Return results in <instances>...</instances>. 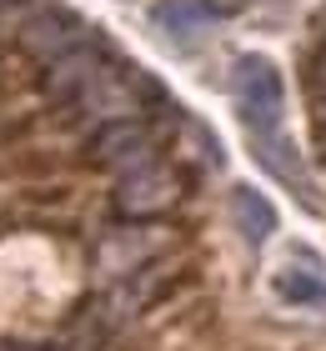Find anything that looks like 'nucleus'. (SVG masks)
Segmentation results:
<instances>
[{
	"label": "nucleus",
	"instance_id": "obj_1",
	"mask_svg": "<svg viewBox=\"0 0 326 351\" xmlns=\"http://www.w3.org/2000/svg\"><path fill=\"white\" fill-rule=\"evenodd\" d=\"M231 95H236L241 121H246L251 136L281 131L286 90H281V71H276L266 56H241L236 60V66H231Z\"/></svg>",
	"mask_w": 326,
	"mask_h": 351
},
{
	"label": "nucleus",
	"instance_id": "obj_2",
	"mask_svg": "<svg viewBox=\"0 0 326 351\" xmlns=\"http://www.w3.org/2000/svg\"><path fill=\"white\" fill-rule=\"evenodd\" d=\"M21 45H25L36 60L51 66V60H60V56H71V51L86 45V21L71 15V10H56V5H51V10H36V15L21 25Z\"/></svg>",
	"mask_w": 326,
	"mask_h": 351
},
{
	"label": "nucleus",
	"instance_id": "obj_3",
	"mask_svg": "<svg viewBox=\"0 0 326 351\" xmlns=\"http://www.w3.org/2000/svg\"><path fill=\"white\" fill-rule=\"evenodd\" d=\"M176 196H181V181H176V171L151 161V166L121 176L116 206H121V216H156V211H166Z\"/></svg>",
	"mask_w": 326,
	"mask_h": 351
},
{
	"label": "nucleus",
	"instance_id": "obj_4",
	"mask_svg": "<svg viewBox=\"0 0 326 351\" xmlns=\"http://www.w3.org/2000/svg\"><path fill=\"white\" fill-rule=\"evenodd\" d=\"M161 251L156 231H136V226H121V231H106L101 241H95V266L106 271V276H136V271L151 266V256Z\"/></svg>",
	"mask_w": 326,
	"mask_h": 351
},
{
	"label": "nucleus",
	"instance_id": "obj_5",
	"mask_svg": "<svg viewBox=\"0 0 326 351\" xmlns=\"http://www.w3.org/2000/svg\"><path fill=\"white\" fill-rule=\"evenodd\" d=\"M136 86H141V75L136 81H126V75H116V71H101L95 75V86L80 95V106H86V125L91 121H136V110H141V95H136Z\"/></svg>",
	"mask_w": 326,
	"mask_h": 351
},
{
	"label": "nucleus",
	"instance_id": "obj_6",
	"mask_svg": "<svg viewBox=\"0 0 326 351\" xmlns=\"http://www.w3.org/2000/svg\"><path fill=\"white\" fill-rule=\"evenodd\" d=\"M95 156L110 166V171H141V166H151V131H145L141 121H116V125H106L101 136H95Z\"/></svg>",
	"mask_w": 326,
	"mask_h": 351
},
{
	"label": "nucleus",
	"instance_id": "obj_7",
	"mask_svg": "<svg viewBox=\"0 0 326 351\" xmlns=\"http://www.w3.org/2000/svg\"><path fill=\"white\" fill-rule=\"evenodd\" d=\"M95 75H101V60H95V51H71V56H60V60H51L45 66V81H40V90H45V101H56V106H65V101H80L91 86H95Z\"/></svg>",
	"mask_w": 326,
	"mask_h": 351
},
{
	"label": "nucleus",
	"instance_id": "obj_8",
	"mask_svg": "<svg viewBox=\"0 0 326 351\" xmlns=\"http://www.w3.org/2000/svg\"><path fill=\"white\" fill-rule=\"evenodd\" d=\"M231 221H236V231L246 236V241H266V236L276 231V206L261 196V191L236 186L231 191Z\"/></svg>",
	"mask_w": 326,
	"mask_h": 351
},
{
	"label": "nucleus",
	"instance_id": "obj_9",
	"mask_svg": "<svg viewBox=\"0 0 326 351\" xmlns=\"http://www.w3.org/2000/svg\"><path fill=\"white\" fill-rule=\"evenodd\" d=\"M271 291L286 301V306H326V281L321 271H271Z\"/></svg>",
	"mask_w": 326,
	"mask_h": 351
},
{
	"label": "nucleus",
	"instance_id": "obj_10",
	"mask_svg": "<svg viewBox=\"0 0 326 351\" xmlns=\"http://www.w3.org/2000/svg\"><path fill=\"white\" fill-rule=\"evenodd\" d=\"M151 21L166 30L171 40H196L206 30V5L201 0H161L151 10Z\"/></svg>",
	"mask_w": 326,
	"mask_h": 351
},
{
	"label": "nucleus",
	"instance_id": "obj_11",
	"mask_svg": "<svg viewBox=\"0 0 326 351\" xmlns=\"http://www.w3.org/2000/svg\"><path fill=\"white\" fill-rule=\"evenodd\" d=\"M0 351H40V346H0Z\"/></svg>",
	"mask_w": 326,
	"mask_h": 351
}]
</instances>
